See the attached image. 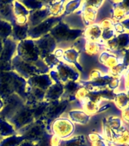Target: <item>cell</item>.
<instances>
[{
    "label": "cell",
    "instance_id": "6da1fadb",
    "mask_svg": "<svg viewBox=\"0 0 129 146\" xmlns=\"http://www.w3.org/2000/svg\"><path fill=\"white\" fill-rule=\"evenodd\" d=\"M50 34L55 40L59 43L62 41H74L84 34V31L81 29H70L67 24L59 21L50 31Z\"/></svg>",
    "mask_w": 129,
    "mask_h": 146
},
{
    "label": "cell",
    "instance_id": "7a4b0ae2",
    "mask_svg": "<svg viewBox=\"0 0 129 146\" xmlns=\"http://www.w3.org/2000/svg\"><path fill=\"white\" fill-rule=\"evenodd\" d=\"M18 56L28 63H34L40 59V52L33 40H24L17 46Z\"/></svg>",
    "mask_w": 129,
    "mask_h": 146
},
{
    "label": "cell",
    "instance_id": "3957f363",
    "mask_svg": "<svg viewBox=\"0 0 129 146\" xmlns=\"http://www.w3.org/2000/svg\"><path fill=\"white\" fill-rule=\"evenodd\" d=\"M45 132V123L39 119L21 128L16 132V134L23 136L24 140L36 142Z\"/></svg>",
    "mask_w": 129,
    "mask_h": 146
},
{
    "label": "cell",
    "instance_id": "277c9868",
    "mask_svg": "<svg viewBox=\"0 0 129 146\" xmlns=\"http://www.w3.org/2000/svg\"><path fill=\"white\" fill-rule=\"evenodd\" d=\"M34 119L33 107L25 104L8 122L17 132L21 128L24 127L25 125L33 123Z\"/></svg>",
    "mask_w": 129,
    "mask_h": 146
},
{
    "label": "cell",
    "instance_id": "5b68a950",
    "mask_svg": "<svg viewBox=\"0 0 129 146\" xmlns=\"http://www.w3.org/2000/svg\"><path fill=\"white\" fill-rule=\"evenodd\" d=\"M128 48H129L128 33L117 34L104 43V50L118 56H122L123 52Z\"/></svg>",
    "mask_w": 129,
    "mask_h": 146
},
{
    "label": "cell",
    "instance_id": "8992f818",
    "mask_svg": "<svg viewBox=\"0 0 129 146\" xmlns=\"http://www.w3.org/2000/svg\"><path fill=\"white\" fill-rule=\"evenodd\" d=\"M62 21V17H50L43 21V22L39 24L35 27H30L28 30L27 36L30 38H40L43 36L47 34L49 31L57 25V23Z\"/></svg>",
    "mask_w": 129,
    "mask_h": 146
},
{
    "label": "cell",
    "instance_id": "52a82bcc",
    "mask_svg": "<svg viewBox=\"0 0 129 146\" xmlns=\"http://www.w3.org/2000/svg\"><path fill=\"white\" fill-rule=\"evenodd\" d=\"M68 105V100H62V101H59V100L51 101L44 114L41 117V119H42L41 121H46V123L49 124L50 121H52L55 118L59 117L65 111Z\"/></svg>",
    "mask_w": 129,
    "mask_h": 146
},
{
    "label": "cell",
    "instance_id": "ba28073f",
    "mask_svg": "<svg viewBox=\"0 0 129 146\" xmlns=\"http://www.w3.org/2000/svg\"><path fill=\"white\" fill-rule=\"evenodd\" d=\"M34 43L38 48L40 57L42 59H44L46 56L51 54L56 47V41L50 33L34 41Z\"/></svg>",
    "mask_w": 129,
    "mask_h": 146
},
{
    "label": "cell",
    "instance_id": "9c48e42d",
    "mask_svg": "<svg viewBox=\"0 0 129 146\" xmlns=\"http://www.w3.org/2000/svg\"><path fill=\"white\" fill-rule=\"evenodd\" d=\"M3 46L2 50L0 53V61L5 63H11L14 54L17 50L18 43L14 40L11 36L2 40Z\"/></svg>",
    "mask_w": 129,
    "mask_h": 146
},
{
    "label": "cell",
    "instance_id": "30bf717a",
    "mask_svg": "<svg viewBox=\"0 0 129 146\" xmlns=\"http://www.w3.org/2000/svg\"><path fill=\"white\" fill-rule=\"evenodd\" d=\"M129 17V1L114 2L111 19L114 22H121Z\"/></svg>",
    "mask_w": 129,
    "mask_h": 146
},
{
    "label": "cell",
    "instance_id": "8fae6325",
    "mask_svg": "<svg viewBox=\"0 0 129 146\" xmlns=\"http://www.w3.org/2000/svg\"><path fill=\"white\" fill-rule=\"evenodd\" d=\"M27 82L31 88H36L44 91H47V89L52 84V80L50 75L47 74L31 76L29 78Z\"/></svg>",
    "mask_w": 129,
    "mask_h": 146
},
{
    "label": "cell",
    "instance_id": "7c38bea8",
    "mask_svg": "<svg viewBox=\"0 0 129 146\" xmlns=\"http://www.w3.org/2000/svg\"><path fill=\"white\" fill-rule=\"evenodd\" d=\"M50 15H51V14L50 12V10L47 8V6L46 5V8H44V9L43 8V9H39V10L30 11L27 24L29 25V27H35L36 25H38L39 24L43 22V21L50 18Z\"/></svg>",
    "mask_w": 129,
    "mask_h": 146
},
{
    "label": "cell",
    "instance_id": "4fadbf2b",
    "mask_svg": "<svg viewBox=\"0 0 129 146\" xmlns=\"http://www.w3.org/2000/svg\"><path fill=\"white\" fill-rule=\"evenodd\" d=\"M57 68L59 70V72H57V75H58L60 83L62 82H65L67 79L70 80L71 82H75L79 77V73L77 72L75 68L66 66L65 64L60 63L59 66H57Z\"/></svg>",
    "mask_w": 129,
    "mask_h": 146
},
{
    "label": "cell",
    "instance_id": "5bb4252c",
    "mask_svg": "<svg viewBox=\"0 0 129 146\" xmlns=\"http://www.w3.org/2000/svg\"><path fill=\"white\" fill-rule=\"evenodd\" d=\"M13 9L12 1H0V19L12 24L15 21Z\"/></svg>",
    "mask_w": 129,
    "mask_h": 146
},
{
    "label": "cell",
    "instance_id": "9a60e30c",
    "mask_svg": "<svg viewBox=\"0 0 129 146\" xmlns=\"http://www.w3.org/2000/svg\"><path fill=\"white\" fill-rule=\"evenodd\" d=\"M99 59H100V62L109 69L114 68L115 66H118V64L122 63V57L118 56L112 52H108L107 50H105L100 53Z\"/></svg>",
    "mask_w": 129,
    "mask_h": 146
},
{
    "label": "cell",
    "instance_id": "2e32d148",
    "mask_svg": "<svg viewBox=\"0 0 129 146\" xmlns=\"http://www.w3.org/2000/svg\"><path fill=\"white\" fill-rule=\"evenodd\" d=\"M11 25H12V31L11 34V38L15 42L26 40L27 37V34H28V30L30 28L28 24H26L24 25H19L16 24L15 21L11 24Z\"/></svg>",
    "mask_w": 129,
    "mask_h": 146
},
{
    "label": "cell",
    "instance_id": "e0dca14e",
    "mask_svg": "<svg viewBox=\"0 0 129 146\" xmlns=\"http://www.w3.org/2000/svg\"><path fill=\"white\" fill-rule=\"evenodd\" d=\"M102 36V28L100 24L93 23V25L87 26L84 31V36L89 41L99 42Z\"/></svg>",
    "mask_w": 129,
    "mask_h": 146
},
{
    "label": "cell",
    "instance_id": "ac0fdd59",
    "mask_svg": "<svg viewBox=\"0 0 129 146\" xmlns=\"http://www.w3.org/2000/svg\"><path fill=\"white\" fill-rule=\"evenodd\" d=\"M64 92V85L62 83H56L52 84L46 91L45 98H46L49 102L59 100Z\"/></svg>",
    "mask_w": 129,
    "mask_h": 146
},
{
    "label": "cell",
    "instance_id": "d6986e66",
    "mask_svg": "<svg viewBox=\"0 0 129 146\" xmlns=\"http://www.w3.org/2000/svg\"><path fill=\"white\" fill-rule=\"evenodd\" d=\"M84 4L85 5H83L84 7L82 10V15H83L84 24L89 26V25H93V22L97 19L98 10L87 4V2H84Z\"/></svg>",
    "mask_w": 129,
    "mask_h": 146
},
{
    "label": "cell",
    "instance_id": "ffe728a7",
    "mask_svg": "<svg viewBox=\"0 0 129 146\" xmlns=\"http://www.w3.org/2000/svg\"><path fill=\"white\" fill-rule=\"evenodd\" d=\"M113 101L116 107L122 110L129 104V95L126 91H116Z\"/></svg>",
    "mask_w": 129,
    "mask_h": 146
},
{
    "label": "cell",
    "instance_id": "44dd1931",
    "mask_svg": "<svg viewBox=\"0 0 129 146\" xmlns=\"http://www.w3.org/2000/svg\"><path fill=\"white\" fill-rule=\"evenodd\" d=\"M16 134L13 126L7 120L0 117V136L9 137Z\"/></svg>",
    "mask_w": 129,
    "mask_h": 146
},
{
    "label": "cell",
    "instance_id": "7402d4cb",
    "mask_svg": "<svg viewBox=\"0 0 129 146\" xmlns=\"http://www.w3.org/2000/svg\"><path fill=\"white\" fill-rule=\"evenodd\" d=\"M69 114L73 121L80 124H86L90 120V115H88L85 111L73 110L71 111Z\"/></svg>",
    "mask_w": 129,
    "mask_h": 146
},
{
    "label": "cell",
    "instance_id": "603a6c76",
    "mask_svg": "<svg viewBox=\"0 0 129 146\" xmlns=\"http://www.w3.org/2000/svg\"><path fill=\"white\" fill-rule=\"evenodd\" d=\"M107 125L109 126L110 129H112L114 132L118 131L125 123L122 121V119L117 116H111L108 118L104 119Z\"/></svg>",
    "mask_w": 129,
    "mask_h": 146
},
{
    "label": "cell",
    "instance_id": "cb8c5ba5",
    "mask_svg": "<svg viewBox=\"0 0 129 146\" xmlns=\"http://www.w3.org/2000/svg\"><path fill=\"white\" fill-rule=\"evenodd\" d=\"M85 51L90 55L97 54L100 52L102 49H104V44L100 43V42H93V41L87 40L84 45Z\"/></svg>",
    "mask_w": 129,
    "mask_h": 146
},
{
    "label": "cell",
    "instance_id": "d4e9b609",
    "mask_svg": "<svg viewBox=\"0 0 129 146\" xmlns=\"http://www.w3.org/2000/svg\"><path fill=\"white\" fill-rule=\"evenodd\" d=\"M24 140L23 136L15 134L2 139L0 141V146H18Z\"/></svg>",
    "mask_w": 129,
    "mask_h": 146
},
{
    "label": "cell",
    "instance_id": "484cf974",
    "mask_svg": "<svg viewBox=\"0 0 129 146\" xmlns=\"http://www.w3.org/2000/svg\"><path fill=\"white\" fill-rule=\"evenodd\" d=\"M12 25L6 21L0 19V40H5L11 36Z\"/></svg>",
    "mask_w": 129,
    "mask_h": 146
},
{
    "label": "cell",
    "instance_id": "4316f807",
    "mask_svg": "<svg viewBox=\"0 0 129 146\" xmlns=\"http://www.w3.org/2000/svg\"><path fill=\"white\" fill-rule=\"evenodd\" d=\"M64 2H49V5H46V6L50 10V14L54 15V17H57L58 15H60L64 11Z\"/></svg>",
    "mask_w": 129,
    "mask_h": 146
},
{
    "label": "cell",
    "instance_id": "83f0119b",
    "mask_svg": "<svg viewBox=\"0 0 129 146\" xmlns=\"http://www.w3.org/2000/svg\"><path fill=\"white\" fill-rule=\"evenodd\" d=\"M85 144H86L85 136L81 135L74 137L67 141H62L60 146H85Z\"/></svg>",
    "mask_w": 129,
    "mask_h": 146
},
{
    "label": "cell",
    "instance_id": "f1b7e54d",
    "mask_svg": "<svg viewBox=\"0 0 129 146\" xmlns=\"http://www.w3.org/2000/svg\"><path fill=\"white\" fill-rule=\"evenodd\" d=\"M21 3L24 5L25 8L28 10H31V11H34V10H39V9H43V7L46 6L45 2H40V1H21Z\"/></svg>",
    "mask_w": 129,
    "mask_h": 146
},
{
    "label": "cell",
    "instance_id": "f546056e",
    "mask_svg": "<svg viewBox=\"0 0 129 146\" xmlns=\"http://www.w3.org/2000/svg\"><path fill=\"white\" fill-rule=\"evenodd\" d=\"M13 5L15 17V16L16 17H18V16H27V15H29V11L20 2H13Z\"/></svg>",
    "mask_w": 129,
    "mask_h": 146
},
{
    "label": "cell",
    "instance_id": "4dcf8cb0",
    "mask_svg": "<svg viewBox=\"0 0 129 146\" xmlns=\"http://www.w3.org/2000/svg\"><path fill=\"white\" fill-rule=\"evenodd\" d=\"M89 138L92 142V146H108L104 138L99 133H91Z\"/></svg>",
    "mask_w": 129,
    "mask_h": 146
},
{
    "label": "cell",
    "instance_id": "1f68e13d",
    "mask_svg": "<svg viewBox=\"0 0 129 146\" xmlns=\"http://www.w3.org/2000/svg\"><path fill=\"white\" fill-rule=\"evenodd\" d=\"M64 58L67 62H75V66H77V63L76 60L78 56V52L76 50H71L66 51L65 53H63Z\"/></svg>",
    "mask_w": 129,
    "mask_h": 146
},
{
    "label": "cell",
    "instance_id": "d6a6232c",
    "mask_svg": "<svg viewBox=\"0 0 129 146\" xmlns=\"http://www.w3.org/2000/svg\"><path fill=\"white\" fill-rule=\"evenodd\" d=\"M43 62H44V63L47 66V67L49 68H53L56 66H57V64L59 62L58 58H56V56L54 54H52V53L46 56L43 59Z\"/></svg>",
    "mask_w": 129,
    "mask_h": 146
},
{
    "label": "cell",
    "instance_id": "836d02e7",
    "mask_svg": "<svg viewBox=\"0 0 129 146\" xmlns=\"http://www.w3.org/2000/svg\"><path fill=\"white\" fill-rule=\"evenodd\" d=\"M52 134L47 133L46 132L43 135L36 141V146H51V138Z\"/></svg>",
    "mask_w": 129,
    "mask_h": 146
},
{
    "label": "cell",
    "instance_id": "e575fe53",
    "mask_svg": "<svg viewBox=\"0 0 129 146\" xmlns=\"http://www.w3.org/2000/svg\"><path fill=\"white\" fill-rule=\"evenodd\" d=\"M81 1H75V2H70L67 3L65 6V15H69V14L72 13L73 11H75L77 9H78L81 5Z\"/></svg>",
    "mask_w": 129,
    "mask_h": 146
},
{
    "label": "cell",
    "instance_id": "d590c367",
    "mask_svg": "<svg viewBox=\"0 0 129 146\" xmlns=\"http://www.w3.org/2000/svg\"><path fill=\"white\" fill-rule=\"evenodd\" d=\"M122 119L124 123H129V104L122 110Z\"/></svg>",
    "mask_w": 129,
    "mask_h": 146
},
{
    "label": "cell",
    "instance_id": "8d00e7d4",
    "mask_svg": "<svg viewBox=\"0 0 129 146\" xmlns=\"http://www.w3.org/2000/svg\"><path fill=\"white\" fill-rule=\"evenodd\" d=\"M122 59L123 64L126 66L128 68L129 67V48L126 49V50L123 52L122 55Z\"/></svg>",
    "mask_w": 129,
    "mask_h": 146
},
{
    "label": "cell",
    "instance_id": "74e56055",
    "mask_svg": "<svg viewBox=\"0 0 129 146\" xmlns=\"http://www.w3.org/2000/svg\"><path fill=\"white\" fill-rule=\"evenodd\" d=\"M121 23H122V25H123V27L125 28V32L129 34V17L125 18L124 20L121 21Z\"/></svg>",
    "mask_w": 129,
    "mask_h": 146
},
{
    "label": "cell",
    "instance_id": "f35d334b",
    "mask_svg": "<svg viewBox=\"0 0 129 146\" xmlns=\"http://www.w3.org/2000/svg\"><path fill=\"white\" fill-rule=\"evenodd\" d=\"M18 146H36V142L27 141V140H24Z\"/></svg>",
    "mask_w": 129,
    "mask_h": 146
},
{
    "label": "cell",
    "instance_id": "ab89813d",
    "mask_svg": "<svg viewBox=\"0 0 129 146\" xmlns=\"http://www.w3.org/2000/svg\"><path fill=\"white\" fill-rule=\"evenodd\" d=\"M2 46H3V43H2V40H0V53L2 50Z\"/></svg>",
    "mask_w": 129,
    "mask_h": 146
},
{
    "label": "cell",
    "instance_id": "60d3db41",
    "mask_svg": "<svg viewBox=\"0 0 129 146\" xmlns=\"http://www.w3.org/2000/svg\"><path fill=\"white\" fill-rule=\"evenodd\" d=\"M2 137H1V136H0V141H2Z\"/></svg>",
    "mask_w": 129,
    "mask_h": 146
}]
</instances>
